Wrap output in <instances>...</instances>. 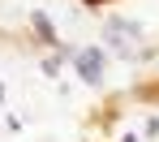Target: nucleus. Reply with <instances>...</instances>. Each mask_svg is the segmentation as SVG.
<instances>
[{
  "mask_svg": "<svg viewBox=\"0 0 159 142\" xmlns=\"http://www.w3.org/2000/svg\"><path fill=\"white\" fill-rule=\"evenodd\" d=\"M125 142H138V138H125Z\"/></svg>",
  "mask_w": 159,
  "mask_h": 142,
  "instance_id": "3",
  "label": "nucleus"
},
{
  "mask_svg": "<svg viewBox=\"0 0 159 142\" xmlns=\"http://www.w3.org/2000/svg\"><path fill=\"white\" fill-rule=\"evenodd\" d=\"M0 103H4V86H0Z\"/></svg>",
  "mask_w": 159,
  "mask_h": 142,
  "instance_id": "2",
  "label": "nucleus"
},
{
  "mask_svg": "<svg viewBox=\"0 0 159 142\" xmlns=\"http://www.w3.org/2000/svg\"><path fill=\"white\" fill-rule=\"evenodd\" d=\"M73 69H78L82 82H103V48H82L78 56H73Z\"/></svg>",
  "mask_w": 159,
  "mask_h": 142,
  "instance_id": "1",
  "label": "nucleus"
}]
</instances>
